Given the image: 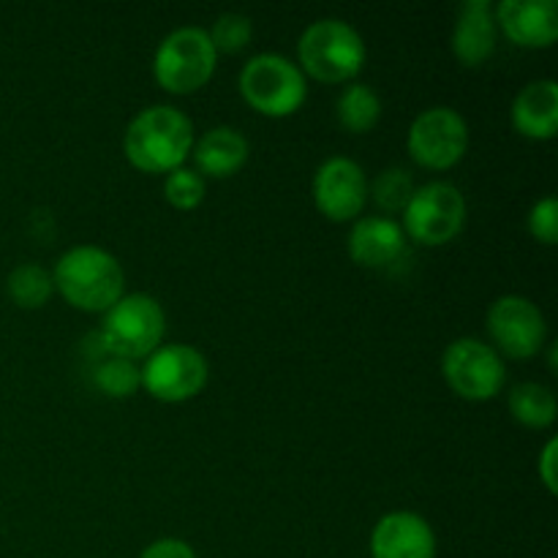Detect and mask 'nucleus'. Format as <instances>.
<instances>
[{
	"label": "nucleus",
	"mask_w": 558,
	"mask_h": 558,
	"mask_svg": "<svg viewBox=\"0 0 558 558\" xmlns=\"http://www.w3.org/2000/svg\"><path fill=\"white\" fill-rule=\"evenodd\" d=\"M194 147V123L169 104H153L131 118L123 134V153L145 174H169L185 167Z\"/></svg>",
	"instance_id": "nucleus-1"
},
{
	"label": "nucleus",
	"mask_w": 558,
	"mask_h": 558,
	"mask_svg": "<svg viewBox=\"0 0 558 558\" xmlns=\"http://www.w3.org/2000/svg\"><path fill=\"white\" fill-rule=\"evenodd\" d=\"M49 272L54 292L71 308L87 314H107L125 294L123 265L101 245H74L54 262Z\"/></svg>",
	"instance_id": "nucleus-2"
},
{
	"label": "nucleus",
	"mask_w": 558,
	"mask_h": 558,
	"mask_svg": "<svg viewBox=\"0 0 558 558\" xmlns=\"http://www.w3.org/2000/svg\"><path fill=\"white\" fill-rule=\"evenodd\" d=\"M368 60L357 27L338 16L311 22L298 41V65L305 76L325 85L354 82Z\"/></svg>",
	"instance_id": "nucleus-3"
},
{
	"label": "nucleus",
	"mask_w": 558,
	"mask_h": 558,
	"mask_svg": "<svg viewBox=\"0 0 558 558\" xmlns=\"http://www.w3.org/2000/svg\"><path fill=\"white\" fill-rule=\"evenodd\" d=\"M167 336V316L150 294H123L101 322V352L136 363L156 352Z\"/></svg>",
	"instance_id": "nucleus-4"
},
{
	"label": "nucleus",
	"mask_w": 558,
	"mask_h": 558,
	"mask_svg": "<svg viewBox=\"0 0 558 558\" xmlns=\"http://www.w3.org/2000/svg\"><path fill=\"white\" fill-rule=\"evenodd\" d=\"M240 96L265 118H289L308 98V80L294 60L278 52L254 54L240 71Z\"/></svg>",
	"instance_id": "nucleus-5"
},
{
	"label": "nucleus",
	"mask_w": 558,
	"mask_h": 558,
	"mask_svg": "<svg viewBox=\"0 0 558 558\" xmlns=\"http://www.w3.org/2000/svg\"><path fill=\"white\" fill-rule=\"evenodd\" d=\"M218 52L205 27L185 25L161 38L153 54V76L158 85L174 96L202 90L213 80Z\"/></svg>",
	"instance_id": "nucleus-6"
},
{
	"label": "nucleus",
	"mask_w": 558,
	"mask_h": 558,
	"mask_svg": "<svg viewBox=\"0 0 558 558\" xmlns=\"http://www.w3.org/2000/svg\"><path fill=\"white\" fill-rule=\"evenodd\" d=\"M401 227L409 243L428 248L452 243L466 227V199L461 189L447 180H434L414 189L412 199L403 207Z\"/></svg>",
	"instance_id": "nucleus-7"
},
{
	"label": "nucleus",
	"mask_w": 558,
	"mask_h": 558,
	"mask_svg": "<svg viewBox=\"0 0 558 558\" xmlns=\"http://www.w3.org/2000/svg\"><path fill=\"white\" fill-rule=\"evenodd\" d=\"M142 390L161 403H183L210 381L207 357L191 343H161L140 368Z\"/></svg>",
	"instance_id": "nucleus-8"
},
{
	"label": "nucleus",
	"mask_w": 558,
	"mask_h": 558,
	"mask_svg": "<svg viewBox=\"0 0 558 558\" xmlns=\"http://www.w3.org/2000/svg\"><path fill=\"white\" fill-rule=\"evenodd\" d=\"M441 376L458 398L483 403L505 390L507 365L490 343L458 338L441 354Z\"/></svg>",
	"instance_id": "nucleus-9"
},
{
	"label": "nucleus",
	"mask_w": 558,
	"mask_h": 558,
	"mask_svg": "<svg viewBox=\"0 0 558 558\" xmlns=\"http://www.w3.org/2000/svg\"><path fill=\"white\" fill-rule=\"evenodd\" d=\"M469 123L458 109L430 107L414 118L409 125L407 147L414 163L430 172H447L469 150Z\"/></svg>",
	"instance_id": "nucleus-10"
},
{
	"label": "nucleus",
	"mask_w": 558,
	"mask_h": 558,
	"mask_svg": "<svg viewBox=\"0 0 558 558\" xmlns=\"http://www.w3.org/2000/svg\"><path fill=\"white\" fill-rule=\"evenodd\" d=\"M490 347L510 360L537 357L548 341V322L539 305L523 294H505L494 300L485 314Z\"/></svg>",
	"instance_id": "nucleus-11"
},
{
	"label": "nucleus",
	"mask_w": 558,
	"mask_h": 558,
	"mask_svg": "<svg viewBox=\"0 0 558 558\" xmlns=\"http://www.w3.org/2000/svg\"><path fill=\"white\" fill-rule=\"evenodd\" d=\"M314 205L327 221L347 223L357 221L368 202V178L354 158L330 156L322 161L311 183Z\"/></svg>",
	"instance_id": "nucleus-12"
},
{
	"label": "nucleus",
	"mask_w": 558,
	"mask_h": 558,
	"mask_svg": "<svg viewBox=\"0 0 558 558\" xmlns=\"http://www.w3.org/2000/svg\"><path fill=\"white\" fill-rule=\"evenodd\" d=\"M436 532L420 512L392 510L371 532V558H436Z\"/></svg>",
	"instance_id": "nucleus-13"
},
{
	"label": "nucleus",
	"mask_w": 558,
	"mask_h": 558,
	"mask_svg": "<svg viewBox=\"0 0 558 558\" xmlns=\"http://www.w3.org/2000/svg\"><path fill=\"white\" fill-rule=\"evenodd\" d=\"M349 256L368 270H387L409 254V238L401 221L390 216L357 218L349 232Z\"/></svg>",
	"instance_id": "nucleus-14"
},
{
	"label": "nucleus",
	"mask_w": 558,
	"mask_h": 558,
	"mask_svg": "<svg viewBox=\"0 0 558 558\" xmlns=\"http://www.w3.org/2000/svg\"><path fill=\"white\" fill-rule=\"evenodd\" d=\"M496 27L523 49H548L558 38L556 0H501L494 9Z\"/></svg>",
	"instance_id": "nucleus-15"
},
{
	"label": "nucleus",
	"mask_w": 558,
	"mask_h": 558,
	"mask_svg": "<svg viewBox=\"0 0 558 558\" xmlns=\"http://www.w3.org/2000/svg\"><path fill=\"white\" fill-rule=\"evenodd\" d=\"M450 49L466 69H477L496 49L494 5L488 0H466L452 25Z\"/></svg>",
	"instance_id": "nucleus-16"
},
{
	"label": "nucleus",
	"mask_w": 558,
	"mask_h": 558,
	"mask_svg": "<svg viewBox=\"0 0 558 558\" xmlns=\"http://www.w3.org/2000/svg\"><path fill=\"white\" fill-rule=\"evenodd\" d=\"M510 123L521 136L534 142L554 140L558 131L556 80H534L518 90L510 107Z\"/></svg>",
	"instance_id": "nucleus-17"
},
{
	"label": "nucleus",
	"mask_w": 558,
	"mask_h": 558,
	"mask_svg": "<svg viewBox=\"0 0 558 558\" xmlns=\"http://www.w3.org/2000/svg\"><path fill=\"white\" fill-rule=\"evenodd\" d=\"M248 140L234 125H216V129L205 131L199 140H194V147H191L194 169L205 180H223L238 174L248 161Z\"/></svg>",
	"instance_id": "nucleus-18"
},
{
	"label": "nucleus",
	"mask_w": 558,
	"mask_h": 558,
	"mask_svg": "<svg viewBox=\"0 0 558 558\" xmlns=\"http://www.w3.org/2000/svg\"><path fill=\"white\" fill-rule=\"evenodd\" d=\"M507 409H510L512 420L529 430L550 428L558 417L556 392L539 381H521L512 387L507 396Z\"/></svg>",
	"instance_id": "nucleus-19"
},
{
	"label": "nucleus",
	"mask_w": 558,
	"mask_h": 558,
	"mask_svg": "<svg viewBox=\"0 0 558 558\" xmlns=\"http://www.w3.org/2000/svg\"><path fill=\"white\" fill-rule=\"evenodd\" d=\"M336 118L349 134H371L381 120V98L365 82H349L336 98Z\"/></svg>",
	"instance_id": "nucleus-20"
},
{
	"label": "nucleus",
	"mask_w": 558,
	"mask_h": 558,
	"mask_svg": "<svg viewBox=\"0 0 558 558\" xmlns=\"http://www.w3.org/2000/svg\"><path fill=\"white\" fill-rule=\"evenodd\" d=\"M5 292L14 300V305L25 311L44 308L49 303V298L54 294L52 272L44 270L36 262H25V265H16L14 270L5 278Z\"/></svg>",
	"instance_id": "nucleus-21"
},
{
	"label": "nucleus",
	"mask_w": 558,
	"mask_h": 558,
	"mask_svg": "<svg viewBox=\"0 0 558 558\" xmlns=\"http://www.w3.org/2000/svg\"><path fill=\"white\" fill-rule=\"evenodd\" d=\"M93 381L107 398H131L142 390L140 365L112 354H104L101 363L93 368Z\"/></svg>",
	"instance_id": "nucleus-22"
},
{
	"label": "nucleus",
	"mask_w": 558,
	"mask_h": 558,
	"mask_svg": "<svg viewBox=\"0 0 558 558\" xmlns=\"http://www.w3.org/2000/svg\"><path fill=\"white\" fill-rule=\"evenodd\" d=\"M368 194L374 196L376 205L387 213H403L414 194V180L407 169L390 167L376 174L374 183L368 185Z\"/></svg>",
	"instance_id": "nucleus-23"
},
{
	"label": "nucleus",
	"mask_w": 558,
	"mask_h": 558,
	"mask_svg": "<svg viewBox=\"0 0 558 558\" xmlns=\"http://www.w3.org/2000/svg\"><path fill=\"white\" fill-rule=\"evenodd\" d=\"M207 36H210L218 54H238L254 38V22H251V16L238 14V11H227V14L213 22Z\"/></svg>",
	"instance_id": "nucleus-24"
},
{
	"label": "nucleus",
	"mask_w": 558,
	"mask_h": 558,
	"mask_svg": "<svg viewBox=\"0 0 558 558\" xmlns=\"http://www.w3.org/2000/svg\"><path fill=\"white\" fill-rule=\"evenodd\" d=\"M207 180L196 169L180 167L163 180V196L174 210H196L205 202Z\"/></svg>",
	"instance_id": "nucleus-25"
},
{
	"label": "nucleus",
	"mask_w": 558,
	"mask_h": 558,
	"mask_svg": "<svg viewBox=\"0 0 558 558\" xmlns=\"http://www.w3.org/2000/svg\"><path fill=\"white\" fill-rule=\"evenodd\" d=\"M526 227H529V234H532L537 243L543 245L558 243V202L554 194H545L543 199H537L532 207H529Z\"/></svg>",
	"instance_id": "nucleus-26"
},
{
	"label": "nucleus",
	"mask_w": 558,
	"mask_h": 558,
	"mask_svg": "<svg viewBox=\"0 0 558 558\" xmlns=\"http://www.w3.org/2000/svg\"><path fill=\"white\" fill-rule=\"evenodd\" d=\"M140 558H196V550L180 537H161L147 545Z\"/></svg>",
	"instance_id": "nucleus-27"
},
{
	"label": "nucleus",
	"mask_w": 558,
	"mask_h": 558,
	"mask_svg": "<svg viewBox=\"0 0 558 558\" xmlns=\"http://www.w3.org/2000/svg\"><path fill=\"white\" fill-rule=\"evenodd\" d=\"M558 441L550 439L545 441L543 452H539L537 458V474H539V483L545 485V490L548 494H556L558 485H556V461H558Z\"/></svg>",
	"instance_id": "nucleus-28"
},
{
	"label": "nucleus",
	"mask_w": 558,
	"mask_h": 558,
	"mask_svg": "<svg viewBox=\"0 0 558 558\" xmlns=\"http://www.w3.org/2000/svg\"><path fill=\"white\" fill-rule=\"evenodd\" d=\"M556 352H558V347L556 343H550L548 347V368H550V374H556Z\"/></svg>",
	"instance_id": "nucleus-29"
}]
</instances>
